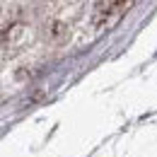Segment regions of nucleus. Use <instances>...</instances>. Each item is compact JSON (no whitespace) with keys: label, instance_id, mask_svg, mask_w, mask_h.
<instances>
[{"label":"nucleus","instance_id":"f257e3e1","mask_svg":"<svg viewBox=\"0 0 157 157\" xmlns=\"http://www.w3.org/2000/svg\"><path fill=\"white\" fill-rule=\"evenodd\" d=\"M128 0H99L94 7V27H101L106 22H111L126 10Z\"/></svg>","mask_w":157,"mask_h":157}]
</instances>
